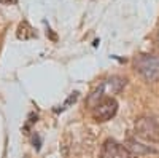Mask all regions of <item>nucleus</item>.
Returning a JSON list of instances; mask_svg holds the SVG:
<instances>
[{
  "instance_id": "nucleus-1",
  "label": "nucleus",
  "mask_w": 159,
  "mask_h": 158,
  "mask_svg": "<svg viewBox=\"0 0 159 158\" xmlns=\"http://www.w3.org/2000/svg\"><path fill=\"white\" fill-rule=\"evenodd\" d=\"M126 85V80L121 77H111V78H107L105 82H102L92 93L89 94V98L86 99V104H88V107L91 109H94L96 105L105 99V98H111V94H116L119 93Z\"/></svg>"
},
{
  "instance_id": "nucleus-2",
  "label": "nucleus",
  "mask_w": 159,
  "mask_h": 158,
  "mask_svg": "<svg viewBox=\"0 0 159 158\" xmlns=\"http://www.w3.org/2000/svg\"><path fill=\"white\" fill-rule=\"evenodd\" d=\"M135 70L147 82L159 80V56L156 55H140L134 61Z\"/></svg>"
},
{
  "instance_id": "nucleus-3",
  "label": "nucleus",
  "mask_w": 159,
  "mask_h": 158,
  "mask_svg": "<svg viewBox=\"0 0 159 158\" xmlns=\"http://www.w3.org/2000/svg\"><path fill=\"white\" fill-rule=\"evenodd\" d=\"M135 133L148 142H159V122L151 117H142L135 122Z\"/></svg>"
},
{
  "instance_id": "nucleus-4",
  "label": "nucleus",
  "mask_w": 159,
  "mask_h": 158,
  "mask_svg": "<svg viewBox=\"0 0 159 158\" xmlns=\"http://www.w3.org/2000/svg\"><path fill=\"white\" fill-rule=\"evenodd\" d=\"M118 112V102L113 98L102 99L94 109H92V117L96 122H108Z\"/></svg>"
},
{
  "instance_id": "nucleus-5",
  "label": "nucleus",
  "mask_w": 159,
  "mask_h": 158,
  "mask_svg": "<svg viewBox=\"0 0 159 158\" xmlns=\"http://www.w3.org/2000/svg\"><path fill=\"white\" fill-rule=\"evenodd\" d=\"M100 158H135L123 144H118L116 141H105L102 150H100Z\"/></svg>"
},
{
  "instance_id": "nucleus-6",
  "label": "nucleus",
  "mask_w": 159,
  "mask_h": 158,
  "mask_svg": "<svg viewBox=\"0 0 159 158\" xmlns=\"http://www.w3.org/2000/svg\"><path fill=\"white\" fill-rule=\"evenodd\" d=\"M124 147L132 153V155H148V153H156V150L150 146H143V144L137 142L135 139H127Z\"/></svg>"
},
{
  "instance_id": "nucleus-7",
  "label": "nucleus",
  "mask_w": 159,
  "mask_h": 158,
  "mask_svg": "<svg viewBox=\"0 0 159 158\" xmlns=\"http://www.w3.org/2000/svg\"><path fill=\"white\" fill-rule=\"evenodd\" d=\"M16 37L19 38V40H32V38L37 37V34H35L34 27H32L27 21H22V22H19V26H18Z\"/></svg>"
},
{
  "instance_id": "nucleus-8",
  "label": "nucleus",
  "mask_w": 159,
  "mask_h": 158,
  "mask_svg": "<svg viewBox=\"0 0 159 158\" xmlns=\"http://www.w3.org/2000/svg\"><path fill=\"white\" fill-rule=\"evenodd\" d=\"M37 120H38V115H37V113H34V112H30V113H29V117H27V123L24 125V129H22L25 134H29V129L32 128V125H35V123H37Z\"/></svg>"
},
{
  "instance_id": "nucleus-9",
  "label": "nucleus",
  "mask_w": 159,
  "mask_h": 158,
  "mask_svg": "<svg viewBox=\"0 0 159 158\" xmlns=\"http://www.w3.org/2000/svg\"><path fill=\"white\" fill-rule=\"evenodd\" d=\"M76 99H78V93H76V91H75V93H72V94L69 96V99H67V101L64 102V105H62V107H61V109H54V112H62L64 109H67L69 105L75 104V102H76Z\"/></svg>"
},
{
  "instance_id": "nucleus-10",
  "label": "nucleus",
  "mask_w": 159,
  "mask_h": 158,
  "mask_svg": "<svg viewBox=\"0 0 159 158\" xmlns=\"http://www.w3.org/2000/svg\"><path fill=\"white\" fill-rule=\"evenodd\" d=\"M32 144H34V147H35L37 152L42 149V137H40L38 133H34V134H32Z\"/></svg>"
},
{
  "instance_id": "nucleus-11",
  "label": "nucleus",
  "mask_w": 159,
  "mask_h": 158,
  "mask_svg": "<svg viewBox=\"0 0 159 158\" xmlns=\"http://www.w3.org/2000/svg\"><path fill=\"white\" fill-rule=\"evenodd\" d=\"M46 35H49V38H51L52 42H56V40H57V37H56L54 34H52V31L49 29V26H48V29H46Z\"/></svg>"
},
{
  "instance_id": "nucleus-12",
  "label": "nucleus",
  "mask_w": 159,
  "mask_h": 158,
  "mask_svg": "<svg viewBox=\"0 0 159 158\" xmlns=\"http://www.w3.org/2000/svg\"><path fill=\"white\" fill-rule=\"evenodd\" d=\"M0 3L2 5H15V3H18V0H0Z\"/></svg>"
},
{
  "instance_id": "nucleus-13",
  "label": "nucleus",
  "mask_w": 159,
  "mask_h": 158,
  "mask_svg": "<svg viewBox=\"0 0 159 158\" xmlns=\"http://www.w3.org/2000/svg\"><path fill=\"white\" fill-rule=\"evenodd\" d=\"M156 42H157V45H159V31H157V37H156Z\"/></svg>"
}]
</instances>
